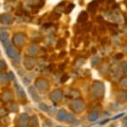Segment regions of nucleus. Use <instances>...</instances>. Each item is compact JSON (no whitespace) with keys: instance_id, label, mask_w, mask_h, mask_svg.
Instances as JSON below:
<instances>
[{"instance_id":"nucleus-12","label":"nucleus","mask_w":127,"mask_h":127,"mask_svg":"<svg viewBox=\"0 0 127 127\" xmlns=\"http://www.w3.org/2000/svg\"><path fill=\"white\" fill-rule=\"evenodd\" d=\"M3 45H4V48L6 49H9V48H11V43L9 42V40L6 41V42H3Z\"/></svg>"},{"instance_id":"nucleus-24","label":"nucleus","mask_w":127,"mask_h":127,"mask_svg":"<svg viewBox=\"0 0 127 127\" xmlns=\"http://www.w3.org/2000/svg\"><path fill=\"white\" fill-rule=\"evenodd\" d=\"M97 1H98V2H103V0H97Z\"/></svg>"},{"instance_id":"nucleus-8","label":"nucleus","mask_w":127,"mask_h":127,"mask_svg":"<svg viewBox=\"0 0 127 127\" xmlns=\"http://www.w3.org/2000/svg\"><path fill=\"white\" fill-rule=\"evenodd\" d=\"M65 117H66V112H65V110H60L58 114V116H57V118H58V120L59 121H62L63 120H64Z\"/></svg>"},{"instance_id":"nucleus-25","label":"nucleus","mask_w":127,"mask_h":127,"mask_svg":"<svg viewBox=\"0 0 127 127\" xmlns=\"http://www.w3.org/2000/svg\"><path fill=\"white\" fill-rule=\"evenodd\" d=\"M58 127H60V126H58Z\"/></svg>"},{"instance_id":"nucleus-17","label":"nucleus","mask_w":127,"mask_h":127,"mask_svg":"<svg viewBox=\"0 0 127 127\" xmlns=\"http://www.w3.org/2000/svg\"><path fill=\"white\" fill-rule=\"evenodd\" d=\"M11 79V80H14L15 79V76H14V75H13V73L12 72H9V79Z\"/></svg>"},{"instance_id":"nucleus-23","label":"nucleus","mask_w":127,"mask_h":127,"mask_svg":"<svg viewBox=\"0 0 127 127\" xmlns=\"http://www.w3.org/2000/svg\"><path fill=\"white\" fill-rule=\"evenodd\" d=\"M107 1H108V2H109V3H111V2H113L114 0H107Z\"/></svg>"},{"instance_id":"nucleus-7","label":"nucleus","mask_w":127,"mask_h":127,"mask_svg":"<svg viewBox=\"0 0 127 127\" xmlns=\"http://www.w3.org/2000/svg\"><path fill=\"white\" fill-rule=\"evenodd\" d=\"M38 51H39V48H38L37 46H35V45H33V46H32L31 48L28 49V53H29L30 54H36L38 53Z\"/></svg>"},{"instance_id":"nucleus-13","label":"nucleus","mask_w":127,"mask_h":127,"mask_svg":"<svg viewBox=\"0 0 127 127\" xmlns=\"http://www.w3.org/2000/svg\"><path fill=\"white\" fill-rule=\"evenodd\" d=\"M0 69H6V64L3 60H0Z\"/></svg>"},{"instance_id":"nucleus-18","label":"nucleus","mask_w":127,"mask_h":127,"mask_svg":"<svg viewBox=\"0 0 127 127\" xmlns=\"http://www.w3.org/2000/svg\"><path fill=\"white\" fill-rule=\"evenodd\" d=\"M97 22H103V18L102 16H98L97 19Z\"/></svg>"},{"instance_id":"nucleus-10","label":"nucleus","mask_w":127,"mask_h":127,"mask_svg":"<svg viewBox=\"0 0 127 127\" xmlns=\"http://www.w3.org/2000/svg\"><path fill=\"white\" fill-rule=\"evenodd\" d=\"M74 8H75V4H74V3H70V4H69L68 6H67L66 9H65V13L66 14L70 13V11L74 9Z\"/></svg>"},{"instance_id":"nucleus-20","label":"nucleus","mask_w":127,"mask_h":127,"mask_svg":"<svg viewBox=\"0 0 127 127\" xmlns=\"http://www.w3.org/2000/svg\"><path fill=\"white\" fill-rule=\"evenodd\" d=\"M65 54H66V52L65 51H64V52H61V54H59V57H64V56H65Z\"/></svg>"},{"instance_id":"nucleus-16","label":"nucleus","mask_w":127,"mask_h":127,"mask_svg":"<svg viewBox=\"0 0 127 127\" xmlns=\"http://www.w3.org/2000/svg\"><path fill=\"white\" fill-rule=\"evenodd\" d=\"M43 26H44L45 28L51 27V26H52V23H44L43 24Z\"/></svg>"},{"instance_id":"nucleus-19","label":"nucleus","mask_w":127,"mask_h":127,"mask_svg":"<svg viewBox=\"0 0 127 127\" xmlns=\"http://www.w3.org/2000/svg\"><path fill=\"white\" fill-rule=\"evenodd\" d=\"M122 57H123V54H119L116 55V56H115V58L117 59H121Z\"/></svg>"},{"instance_id":"nucleus-21","label":"nucleus","mask_w":127,"mask_h":127,"mask_svg":"<svg viewBox=\"0 0 127 127\" xmlns=\"http://www.w3.org/2000/svg\"><path fill=\"white\" fill-rule=\"evenodd\" d=\"M59 68H60V69H64L65 68V64H60V67H59Z\"/></svg>"},{"instance_id":"nucleus-4","label":"nucleus","mask_w":127,"mask_h":127,"mask_svg":"<svg viewBox=\"0 0 127 127\" xmlns=\"http://www.w3.org/2000/svg\"><path fill=\"white\" fill-rule=\"evenodd\" d=\"M35 63H36V60L34 59H26L25 60V65L27 69H32L34 67Z\"/></svg>"},{"instance_id":"nucleus-3","label":"nucleus","mask_w":127,"mask_h":127,"mask_svg":"<svg viewBox=\"0 0 127 127\" xmlns=\"http://www.w3.org/2000/svg\"><path fill=\"white\" fill-rule=\"evenodd\" d=\"M87 19H88V14H87V11H82L79 15L77 21H78L79 23H84V22L87 21Z\"/></svg>"},{"instance_id":"nucleus-2","label":"nucleus","mask_w":127,"mask_h":127,"mask_svg":"<svg viewBox=\"0 0 127 127\" xmlns=\"http://www.w3.org/2000/svg\"><path fill=\"white\" fill-rule=\"evenodd\" d=\"M0 20L3 24H6V25H9L11 24L12 21H13V17L10 14L5 13L3 15H2L1 18H0Z\"/></svg>"},{"instance_id":"nucleus-22","label":"nucleus","mask_w":127,"mask_h":127,"mask_svg":"<svg viewBox=\"0 0 127 127\" xmlns=\"http://www.w3.org/2000/svg\"><path fill=\"white\" fill-rule=\"evenodd\" d=\"M122 115H123V114H120V115H118V116H115V117L114 118V120H115V119H117V118H120V117H121Z\"/></svg>"},{"instance_id":"nucleus-11","label":"nucleus","mask_w":127,"mask_h":127,"mask_svg":"<svg viewBox=\"0 0 127 127\" xmlns=\"http://www.w3.org/2000/svg\"><path fill=\"white\" fill-rule=\"evenodd\" d=\"M98 118V114H92L89 115V120H91V121H94L95 120H97V119Z\"/></svg>"},{"instance_id":"nucleus-14","label":"nucleus","mask_w":127,"mask_h":127,"mask_svg":"<svg viewBox=\"0 0 127 127\" xmlns=\"http://www.w3.org/2000/svg\"><path fill=\"white\" fill-rule=\"evenodd\" d=\"M68 79H69V76H68L67 75H65V74H64V75L63 76L61 77V81H62V82H64V81H66Z\"/></svg>"},{"instance_id":"nucleus-5","label":"nucleus","mask_w":127,"mask_h":127,"mask_svg":"<svg viewBox=\"0 0 127 127\" xmlns=\"http://www.w3.org/2000/svg\"><path fill=\"white\" fill-rule=\"evenodd\" d=\"M97 1H93L91 3H89V6H88V10H89L91 13H95L96 9H97Z\"/></svg>"},{"instance_id":"nucleus-1","label":"nucleus","mask_w":127,"mask_h":127,"mask_svg":"<svg viewBox=\"0 0 127 127\" xmlns=\"http://www.w3.org/2000/svg\"><path fill=\"white\" fill-rule=\"evenodd\" d=\"M26 36L21 33L16 34L13 37V42L16 46H21V45H23L26 42Z\"/></svg>"},{"instance_id":"nucleus-6","label":"nucleus","mask_w":127,"mask_h":127,"mask_svg":"<svg viewBox=\"0 0 127 127\" xmlns=\"http://www.w3.org/2000/svg\"><path fill=\"white\" fill-rule=\"evenodd\" d=\"M8 40H9V34H8V32H0V41L2 42H4Z\"/></svg>"},{"instance_id":"nucleus-9","label":"nucleus","mask_w":127,"mask_h":127,"mask_svg":"<svg viewBox=\"0 0 127 127\" xmlns=\"http://www.w3.org/2000/svg\"><path fill=\"white\" fill-rule=\"evenodd\" d=\"M7 54L9 58H15L16 56V51L14 48H10L9 49H7Z\"/></svg>"},{"instance_id":"nucleus-15","label":"nucleus","mask_w":127,"mask_h":127,"mask_svg":"<svg viewBox=\"0 0 127 127\" xmlns=\"http://www.w3.org/2000/svg\"><path fill=\"white\" fill-rule=\"evenodd\" d=\"M41 109H43L44 111H46V110H48V108L47 107L46 105H45V104H41Z\"/></svg>"}]
</instances>
